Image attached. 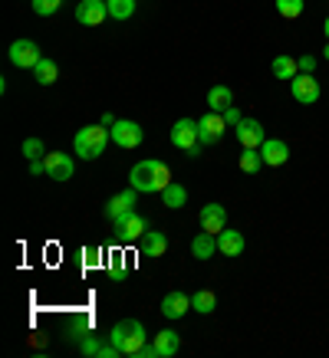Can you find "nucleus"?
Returning <instances> with one entry per match:
<instances>
[{"label": "nucleus", "instance_id": "1", "mask_svg": "<svg viewBox=\"0 0 329 358\" xmlns=\"http://www.w3.org/2000/svg\"><path fill=\"white\" fill-rule=\"evenodd\" d=\"M129 185L135 187L139 194H152V191H158V194H162L164 187L172 185V171H168V164L155 162V158H145V162L132 164Z\"/></svg>", "mask_w": 329, "mask_h": 358}, {"label": "nucleus", "instance_id": "2", "mask_svg": "<svg viewBox=\"0 0 329 358\" xmlns=\"http://www.w3.org/2000/svg\"><path fill=\"white\" fill-rule=\"evenodd\" d=\"M112 141L109 129L106 125H86V129L76 131V138H73V152L76 158H86V162H96L99 155L106 152V145Z\"/></svg>", "mask_w": 329, "mask_h": 358}, {"label": "nucleus", "instance_id": "3", "mask_svg": "<svg viewBox=\"0 0 329 358\" xmlns=\"http://www.w3.org/2000/svg\"><path fill=\"white\" fill-rule=\"evenodd\" d=\"M109 342L119 348L122 355H135V352L148 342V336H145V326L139 322V319H122V322L112 326Z\"/></svg>", "mask_w": 329, "mask_h": 358}, {"label": "nucleus", "instance_id": "4", "mask_svg": "<svg viewBox=\"0 0 329 358\" xmlns=\"http://www.w3.org/2000/svg\"><path fill=\"white\" fill-rule=\"evenodd\" d=\"M112 230H115V240L119 243H142V237L148 234V220L139 214V210H129L122 217L112 220Z\"/></svg>", "mask_w": 329, "mask_h": 358}, {"label": "nucleus", "instance_id": "5", "mask_svg": "<svg viewBox=\"0 0 329 358\" xmlns=\"http://www.w3.org/2000/svg\"><path fill=\"white\" fill-rule=\"evenodd\" d=\"M224 131H227V119L220 115V112H204V119H197V138L201 145H218L224 138Z\"/></svg>", "mask_w": 329, "mask_h": 358}, {"label": "nucleus", "instance_id": "6", "mask_svg": "<svg viewBox=\"0 0 329 358\" xmlns=\"http://www.w3.org/2000/svg\"><path fill=\"white\" fill-rule=\"evenodd\" d=\"M290 96H293L300 106L319 102V83L313 79V73H296V76L290 79Z\"/></svg>", "mask_w": 329, "mask_h": 358}, {"label": "nucleus", "instance_id": "7", "mask_svg": "<svg viewBox=\"0 0 329 358\" xmlns=\"http://www.w3.org/2000/svg\"><path fill=\"white\" fill-rule=\"evenodd\" d=\"M46 164V178H53L56 185H66V181H73V171H76V164L66 152H50L43 158Z\"/></svg>", "mask_w": 329, "mask_h": 358}, {"label": "nucleus", "instance_id": "8", "mask_svg": "<svg viewBox=\"0 0 329 358\" xmlns=\"http://www.w3.org/2000/svg\"><path fill=\"white\" fill-rule=\"evenodd\" d=\"M109 135H112V141H115L119 148H139V145H142V138H145L142 125H139V122H129V119L115 122V125L109 129Z\"/></svg>", "mask_w": 329, "mask_h": 358}, {"label": "nucleus", "instance_id": "9", "mask_svg": "<svg viewBox=\"0 0 329 358\" xmlns=\"http://www.w3.org/2000/svg\"><path fill=\"white\" fill-rule=\"evenodd\" d=\"M43 59L40 53V46L33 43V40H13L10 43V63L20 66V69H33V66Z\"/></svg>", "mask_w": 329, "mask_h": 358}, {"label": "nucleus", "instance_id": "10", "mask_svg": "<svg viewBox=\"0 0 329 358\" xmlns=\"http://www.w3.org/2000/svg\"><path fill=\"white\" fill-rule=\"evenodd\" d=\"M109 17V7H106V0H83L76 7V20L83 27H102V20Z\"/></svg>", "mask_w": 329, "mask_h": 358}, {"label": "nucleus", "instance_id": "11", "mask_svg": "<svg viewBox=\"0 0 329 358\" xmlns=\"http://www.w3.org/2000/svg\"><path fill=\"white\" fill-rule=\"evenodd\" d=\"M197 122L195 119H178L175 129H172V145H175L178 152H188L191 145H197Z\"/></svg>", "mask_w": 329, "mask_h": 358}, {"label": "nucleus", "instance_id": "12", "mask_svg": "<svg viewBox=\"0 0 329 358\" xmlns=\"http://www.w3.org/2000/svg\"><path fill=\"white\" fill-rule=\"evenodd\" d=\"M224 227H227V210H224V204L201 207V230H204V234H214V237H218Z\"/></svg>", "mask_w": 329, "mask_h": 358}, {"label": "nucleus", "instance_id": "13", "mask_svg": "<svg viewBox=\"0 0 329 358\" xmlns=\"http://www.w3.org/2000/svg\"><path fill=\"white\" fill-rule=\"evenodd\" d=\"M135 201H139V191H135V187H125L119 194H112L109 204H106V217L115 220V217H122V214L135 210Z\"/></svg>", "mask_w": 329, "mask_h": 358}, {"label": "nucleus", "instance_id": "14", "mask_svg": "<svg viewBox=\"0 0 329 358\" xmlns=\"http://www.w3.org/2000/svg\"><path fill=\"white\" fill-rule=\"evenodd\" d=\"M234 135H237V141H241L244 148H260L263 141H267V135H263V125L257 119H244L237 129H234Z\"/></svg>", "mask_w": 329, "mask_h": 358}, {"label": "nucleus", "instance_id": "15", "mask_svg": "<svg viewBox=\"0 0 329 358\" xmlns=\"http://www.w3.org/2000/svg\"><path fill=\"white\" fill-rule=\"evenodd\" d=\"M260 158L263 164H270V168H280V164L290 162V148H286L284 138H267L260 145Z\"/></svg>", "mask_w": 329, "mask_h": 358}, {"label": "nucleus", "instance_id": "16", "mask_svg": "<svg viewBox=\"0 0 329 358\" xmlns=\"http://www.w3.org/2000/svg\"><path fill=\"white\" fill-rule=\"evenodd\" d=\"M188 309H191V296L178 293V289L162 299V315L164 319H181V315H188Z\"/></svg>", "mask_w": 329, "mask_h": 358}, {"label": "nucleus", "instance_id": "17", "mask_svg": "<svg viewBox=\"0 0 329 358\" xmlns=\"http://www.w3.org/2000/svg\"><path fill=\"white\" fill-rule=\"evenodd\" d=\"M218 250L224 253V257H241L244 253V234L234 227H224L218 234Z\"/></svg>", "mask_w": 329, "mask_h": 358}, {"label": "nucleus", "instance_id": "18", "mask_svg": "<svg viewBox=\"0 0 329 358\" xmlns=\"http://www.w3.org/2000/svg\"><path fill=\"white\" fill-rule=\"evenodd\" d=\"M155 358H172L178 355V348H181V338H178V332H172V329H162L158 336H155Z\"/></svg>", "mask_w": 329, "mask_h": 358}, {"label": "nucleus", "instance_id": "19", "mask_svg": "<svg viewBox=\"0 0 329 358\" xmlns=\"http://www.w3.org/2000/svg\"><path fill=\"white\" fill-rule=\"evenodd\" d=\"M230 106H234V92H230V86H220L218 83V86L208 89V109L211 112H220V115H224Z\"/></svg>", "mask_w": 329, "mask_h": 358}, {"label": "nucleus", "instance_id": "20", "mask_svg": "<svg viewBox=\"0 0 329 358\" xmlns=\"http://www.w3.org/2000/svg\"><path fill=\"white\" fill-rule=\"evenodd\" d=\"M168 253V237H164L162 230H148L142 237V257H164Z\"/></svg>", "mask_w": 329, "mask_h": 358}, {"label": "nucleus", "instance_id": "21", "mask_svg": "<svg viewBox=\"0 0 329 358\" xmlns=\"http://www.w3.org/2000/svg\"><path fill=\"white\" fill-rule=\"evenodd\" d=\"M214 253H218V237L201 230V237L191 240V257H195V260H211Z\"/></svg>", "mask_w": 329, "mask_h": 358}, {"label": "nucleus", "instance_id": "22", "mask_svg": "<svg viewBox=\"0 0 329 358\" xmlns=\"http://www.w3.org/2000/svg\"><path fill=\"white\" fill-rule=\"evenodd\" d=\"M33 79H36V83H40V86H53L56 79H59V66L53 63V59H40V63L33 66Z\"/></svg>", "mask_w": 329, "mask_h": 358}, {"label": "nucleus", "instance_id": "23", "mask_svg": "<svg viewBox=\"0 0 329 358\" xmlns=\"http://www.w3.org/2000/svg\"><path fill=\"white\" fill-rule=\"evenodd\" d=\"M79 352H83V355H99V358H115V355H122V352L112 345V342H106V345H102V342H96V338H83V342H79Z\"/></svg>", "mask_w": 329, "mask_h": 358}, {"label": "nucleus", "instance_id": "24", "mask_svg": "<svg viewBox=\"0 0 329 358\" xmlns=\"http://www.w3.org/2000/svg\"><path fill=\"white\" fill-rule=\"evenodd\" d=\"M162 204L168 207V210H181V207L188 204V191L181 185H175V181H172V185L162 191Z\"/></svg>", "mask_w": 329, "mask_h": 358}, {"label": "nucleus", "instance_id": "25", "mask_svg": "<svg viewBox=\"0 0 329 358\" xmlns=\"http://www.w3.org/2000/svg\"><path fill=\"white\" fill-rule=\"evenodd\" d=\"M191 309H195L197 315H211L218 309V296L211 293V289H197V293L191 296Z\"/></svg>", "mask_w": 329, "mask_h": 358}, {"label": "nucleus", "instance_id": "26", "mask_svg": "<svg viewBox=\"0 0 329 358\" xmlns=\"http://www.w3.org/2000/svg\"><path fill=\"white\" fill-rule=\"evenodd\" d=\"M270 69H274V76L276 79H286V83H290V79L296 76V73H300V66H296V59L293 56H276L274 63H270Z\"/></svg>", "mask_w": 329, "mask_h": 358}, {"label": "nucleus", "instance_id": "27", "mask_svg": "<svg viewBox=\"0 0 329 358\" xmlns=\"http://www.w3.org/2000/svg\"><path fill=\"white\" fill-rule=\"evenodd\" d=\"M237 164H241L244 174H257V171H260V164H263L260 148H244V155L237 158Z\"/></svg>", "mask_w": 329, "mask_h": 358}, {"label": "nucleus", "instance_id": "28", "mask_svg": "<svg viewBox=\"0 0 329 358\" xmlns=\"http://www.w3.org/2000/svg\"><path fill=\"white\" fill-rule=\"evenodd\" d=\"M106 7H109L112 20H129L135 13V0H106Z\"/></svg>", "mask_w": 329, "mask_h": 358}, {"label": "nucleus", "instance_id": "29", "mask_svg": "<svg viewBox=\"0 0 329 358\" xmlns=\"http://www.w3.org/2000/svg\"><path fill=\"white\" fill-rule=\"evenodd\" d=\"M303 7H307V0H276V13H280L284 20L303 17Z\"/></svg>", "mask_w": 329, "mask_h": 358}, {"label": "nucleus", "instance_id": "30", "mask_svg": "<svg viewBox=\"0 0 329 358\" xmlns=\"http://www.w3.org/2000/svg\"><path fill=\"white\" fill-rule=\"evenodd\" d=\"M23 158H30V162H40V158H46L43 141H40V138H27V141H23Z\"/></svg>", "mask_w": 329, "mask_h": 358}, {"label": "nucleus", "instance_id": "31", "mask_svg": "<svg viewBox=\"0 0 329 358\" xmlns=\"http://www.w3.org/2000/svg\"><path fill=\"white\" fill-rule=\"evenodd\" d=\"M59 3H63V0H33V13H40V17H50V13L59 10Z\"/></svg>", "mask_w": 329, "mask_h": 358}, {"label": "nucleus", "instance_id": "32", "mask_svg": "<svg viewBox=\"0 0 329 358\" xmlns=\"http://www.w3.org/2000/svg\"><path fill=\"white\" fill-rule=\"evenodd\" d=\"M83 260H86V266H99V263H102V250H99V247H86V250H83Z\"/></svg>", "mask_w": 329, "mask_h": 358}, {"label": "nucleus", "instance_id": "33", "mask_svg": "<svg viewBox=\"0 0 329 358\" xmlns=\"http://www.w3.org/2000/svg\"><path fill=\"white\" fill-rule=\"evenodd\" d=\"M296 66H300V73H316V56H300L296 59Z\"/></svg>", "mask_w": 329, "mask_h": 358}, {"label": "nucleus", "instance_id": "34", "mask_svg": "<svg viewBox=\"0 0 329 358\" xmlns=\"http://www.w3.org/2000/svg\"><path fill=\"white\" fill-rule=\"evenodd\" d=\"M224 119H227V125H230V129H237V125H241V122H244V115H241V109H237V106H230V109L224 112Z\"/></svg>", "mask_w": 329, "mask_h": 358}, {"label": "nucleus", "instance_id": "35", "mask_svg": "<svg viewBox=\"0 0 329 358\" xmlns=\"http://www.w3.org/2000/svg\"><path fill=\"white\" fill-rule=\"evenodd\" d=\"M125 276H129V270H125L122 263H115V266H112V280H115V282H122V280H125Z\"/></svg>", "mask_w": 329, "mask_h": 358}, {"label": "nucleus", "instance_id": "36", "mask_svg": "<svg viewBox=\"0 0 329 358\" xmlns=\"http://www.w3.org/2000/svg\"><path fill=\"white\" fill-rule=\"evenodd\" d=\"M132 358H155V345H148V342H145V345L139 348V352H135Z\"/></svg>", "mask_w": 329, "mask_h": 358}, {"label": "nucleus", "instance_id": "37", "mask_svg": "<svg viewBox=\"0 0 329 358\" xmlns=\"http://www.w3.org/2000/svg\"><path fill=\"white\" fill-rule=\"evenodd\" d=\"M115 115H112V112H102V119H99V125H106V129H112V125H115Z\"/></svg>", "mask_w": 329, "mask_h": 358}, {"label": "nucleus", "instance_id": "38", "mask_svg": "<svg viewBox=\"0 0 329 358\" xmlns=\"http://www.w3.org/2000/svg\"><path fill=\"white\" fill-rule=\"evenodd\" d=\"M43 171H46L43 158H40V162H30V174H43Z\"/></svg>", "mask_w": 329, "mask_h": 358}, {"label": "nucleus", "instance_id": "39", "mask_svg": "<svg viewBox=\"0 0 329 358\" xmlns=\"http://www.w3.org/2000/svg\"><path fill=\"white\" fill-rule=\"evenodd\" d=\"M188 158H201V141H197V145H191V148H188Z\"/></svg>", "mask_w": 329, "mask_h": 358}, {"label": "nucleus", "instance_id": "40", "mask_svg": "<svg viewBox=\"0 0 329 358\" xmlns=\"http://www.w3.org/2000/svg\"><path fill=\"white\" fill-rule=\"evenodd\" d=\"M323 33H326V40H329V17H326V23H323Z\"/></svg>", "mask_w": 329, "mask_h": 358}, {"label": "nucleus", "instance_id": "41", "mask_svg": "<svg viewBox=\"0 0 329 358\" xmlns=\"http://www.w3.org/2000/svg\"><path fill=\"white\" fill-rule=\"evenodd\" d=\"M323 56H326V59H329V43H326V50H323Z\"/></svg>", "mask_w": 329, "mask_h": 358}]
</instances>
